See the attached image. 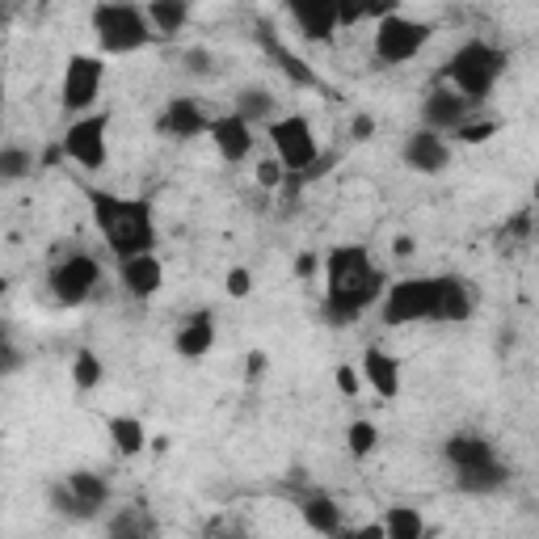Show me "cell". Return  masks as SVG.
<instances>
[{
	"mask_svg": "<svg viewBox=\"0 0 539 539\" xmlns=\"http://www.w3.org/2000/svg\"><path fill=\"white\" fill-rule=\"evenodd\" d=\"M363 379L371 384L375 396H384V401H396V396H401V363H396L388 350L367 346V354H363Z\"/></svg>",
	"mask_w": 539,
	"mask_h": 539,
	"instance_id": "obj_18",
	"label": "cell"
},
{
	"mask_svg": "<svg viewBox=\"0 0 539 539\" xmlns=\"http://www.w3.org/2000/svg\"><path fill=\"white\" fill-rule=\"evenodd\" d=\"M106 131H110V114H85L76 118V123L68 127L64 144H59V152L68 156V161H76L81 169H106Z\"/></svg>",
	"mask_w": 539,
	"mask_h": 539,
	"instance_id": "obj_8",
	"label": "cell"
},
{
	"mask_svg": "<svg viewBox=\"0 0 539 539\" xmlns=\"http://www.w3.org/2000/svg\"><path fill=\"white\" fill-rule=\"evenodd\" d=\"M342 539H384V527L371 523V527H358V531H350V535H342Z\"/></svg>",
	"mask_w": 539,
	"mask_h": 539,
	"instance_id": "obj_46",
	"label": "cell"
},
{
	"mask_svg": "<svg viewBox=\"0 0 539 539\" xmlns=\"http://www.w3.org/2000/svg\"><path fill=\"white\" fill-rule=\"evenodd\" d=\"M152 34H177L186 22H190V5L186 0H152V5L144 9Z\"/></svg>",
	"mask_w": 539,
	"mask_h": 539,
	"instance_id": "obj_24",
	"label": "cell"
},
{
	"mask_svg": "<svg viewBox=\"0 0 539 539\" xmlns=\"http://www.w3.org/2000/svg\"><path fill=\"white\" fill-rule=\"evenodd\" d=\"M299 514H304V523L316 531V535H333V539H342V506L333 502V497L325 493H308V497H299Z\"/></svg>",
	"mask_w": 539,
	"mask_h": 539,
	"instance_id": "obj_20",
	"label": "cell"
},
{
	"mask_svg": "<svg viewBox=\"0 0 539 539\" xmlns=\"http://www.w3.org/2000/svg\"><path fill=\"white\" fill-rule=\"evenodd\" d=\"M34 173L30 148H0V182H22Z\"/></svg>",
	"mask_w": 539,
	"mask_h": 539,
	"instance_id": "obj_31",
	"label": "cell"
},
{
	"mask_svg": "<svg viewBox=\"0 0 539 539\" xmlns=\"http://www.w3.org/2000/svg\"><path fill=\"white\" fill-rule=\"evenodd\" d=\"M51 506H55V514L72 518V523H89V518H97L89 506H81V502H76V497L68 493V485H55V489H51Z\"/></svg>",
	"mask_w": 539,
	"mask_h": 539,
	"instance_id": "obj_32",
	"label": "cell"
},
{
	"mask_svg": "<svg viewBox=\"0 0 539 539\" xmlns=\"http://www.w3.org/2000/svg\"><path fill=\"white\" fill-rule=\"evenodd\" d=\"M266 367H270V358H266V350H253L249 358H245V375H249V384H257V379L266 375Z\"/></svg>",
	"mask_w": 539,
	"mask_h": 539,
	"instance_id": "obj_40",
	"label": "cell"
},
{
	"mask_svg": "<svg viewBox=\"0 0 539 539\" xmlns=\"http://www.w3.org/2000/svg\"><path fill=\"white\" fill-rule=\"evenodd\" d=\"M375 443H379V430L371 422H354L350 434H346V447H350L354 459H367L375 451Z\"/></svg>",
	"mask_w": 539,
	"mask_h": 539,
	"instance_id": "obj_34",
	"label": "cell"
},
{
	"mask_svg": "<svg viewBox=\"0 0 539 539\" xmlns=\"http://www.w3.org/2000/svg\"><path fill=\"white\" fill-rule=\"evenodd\" d=\"M257 38H262V47H266V51L278 59V64H283V72L291 76L295 85H308V89H316V85H321V81H316V72L304 64V59H295V55H291V51H287V47H283V43H278V38L270 34V30H262Z\"/></svg>",
	"mask_w": 539,
	"mask_h": 539,
	"instance_id": "obj_25",
	"label": "cell"
},
{
	"mask_svg": "<svg viewBox=\"0 0 539 539\" xmlns=\"http://www.w3.org/2000/svg\"><path fill=\"white\" fill-rule=\"evenodd\" d=\"M186 68H190L194 76H203V72H211V51H203V47H194V51L186 55Z\"/></svg>",
	"mask_w": 539,
	"mask_h": 539,
	"instance_id": "obj_41",
	"label": "cell"
},
{
	"mask_svg": "<svg viewBox=\"0 0 539 539\" xmlns=\"http://www.w3.org/2000/svg\"><path fill=\"white\" fill-rule=\"evenodd\" d=\"M287 13L295 17L308 43H329L337 30V0H295V5H287Z\"/></svg>",
	"mask_w": 539,
	"mask_h": 539,
	"instance_id": "obj_12",
	"label": "cell"
},
{
	"mask_svg": "<svg viewBox=\"0 0 539 539\" xmlns=\"http://www.w3.org/2000/svg\"><path fill=\"white\" fill-rule=\"evenodd\" d=\"M156 127H161L165 135H173V139H194V135H203L211 127V118L203 114V106H198L194 97H173Z\"/></svg>",
	"mask_w": 539,
	"mask_h": 539,
	"instance_id": "obj_17",
	"label": "cell"
},
{
	"mask_svg": "<svg viewBox=\"0 0 539 539\" xmlns=\"http://www.w3.org/2000/svg\"><path fill=\"white\" fill-rule=\"evenodd\" d=\"M106 535H110V539H152V518H148L144 510H139V506L118 510V514L110 518Z\"/></svg>",
	"mask_w": 539,
	"mask_h": 539,
	"instance_id": "obj_28",
	"label": "cell"
},
{
	"mask_svg": "<svg viewBox=\"0 0 539 539\" xmlns=\"http://www.w3.org/2000/svg\"><path fill=\"white\" fill-rule=\"evenodd\" d=\"M89 203H93L97 228H102L106 245L118 262L156 249V224H152V207L144 198H118L106 190H89Z\"/></svg>",
	"mask_w": 539,
	"mask_h": 539,
	"instance_id": "obj_2",
	"label": "cell"
},
{
	"mask_svg": "<svg viewBox=\"0 0 539 539\" xmlns=\"http://www.w3.org/2000/svg\"><path fill=\"white\" fill-rule=\"evenodd\" d=\"M379 527H384V539H426V523L413 506H392Z\"/></svg>",
	"mask_w": 539,
	"mask_h": 539,
	"instance_id": "obj_26",
	"label": "cell"
},
{
	"mask_svg": "<svg viewBox=\"0 0 539 539\" xmlns=\"http://www.w3.org/2000/svg\"><path fill=\"white\" fill-rule=\"evenodd\" d=\"M97 283H102V266H97L89 253H72L51 270V295L64 308H81L97 291Z\"/></svg>",
	"mask_w": 539,
	"mask_h": 539,
	"instance_id": "obj_9",
	"label": "cell"
},
{
	"mask_svg": "<svg viewBox=\"0 0 539 539\" xmlns=\"http://www.w3.org/2000/svg\"><path fill=\"white\" fill-rule=\"evenodd\" d=\"M506 481H510V472H506L502 464H497V459H493V464H481V468L455 472V485H459V493H476V497H481V493H497V489H502Z\"/></svg>",
	"mask_w": 539,
	"mask_h": 539,
	"instance_id": "obj_23",
	"label": "cell"
},
{
	"mask_svg": "<svg viewBox=\"0 0 539 539\" xmlns=\"http://www.w3.org/2000/svg\"><path fill=\"white\" fill-rule=\"evenodd\" d=\"M379 316L388 329L434 321V278H401L379 295Z\"/></svg>",
	"mask_w": 539,
	"mask_h": 539,
	"instance_id": "obj_5",
	"label": "cell"
},
{
	"mask_svg": "<svg viewBox=\"0 0 539 539\" xmlns=\"http://www.w3.org/2000/svg\"><path fill=\"white\" fill-rule=\"evenodd\" d=\"M337 388H342L346 396L358 392V375H354V367H337Z\"/></svg>",
	"mask_w": 539,
	"mask_h": 539,
	"instance_id": "obj_44",
	"label": "cell"
},
{
	"mask_svg": "<svg viewBox=\"0 0 539 539\" xmlns=\"http://www.w3.org/2000/svg\"><path fill=\"white\" fill-rule=\"evenodd\" d=\"M118 278H123L127 295L148 299V295L161 291L165 266H161V257H156V253H139V257H127V262H118Z\"/></svg>",
	"mask_w": 539,
	"mask_h": 539,
	"instance_id": "obj_16",
	"label": "cell"
},
{
	"mask_svg": "<svg viewBox=\"0 0 539 539\" xmlns=\"http://www.w3.org/2000/svg\"><path fill=\"white\" fill-rule=\"evenodd\" d=\"M102 76H106V64L97 55H68L64 89H59V97H64V110L85 114L97 102V93H102Z\"/></svg>",
	"mask_w": 539,
	"mask_h": 539,
	"instance_id": "obj_10",
	"label": "cell"
},
{
	"mask_svg": "<svg viewBox=\"0 0 539 539\" xmlns=\"http://www.w3.org/2000/svg\"><path fill=\"white\" fill-rule=\"evenodd\" d=\"M270 110H274V97H270V89H241L236 93V118L241 123H257V118H270Z\"/></svg>",
	"mask_w": 539,
	"mask_h": 539,
	"instance_id": "obj_30",
	"label": "cell"
},
{
	"mask_svg": "<svg viewBox=\"0 0 539 539\" xmlns=\"http://www.w3.org/2000/svg\"><path fill=\"white\" fill-rule=\"evenodd\" d=\"M502 68H506V55L497 51V47H489L485 38H472V43H464V47L451 55L447 76H451L455 93L464 97L468 106H476V102H485V97L493 93Z\"/></svg>",
	"mask_w": 539,
	"mask_h": 539,
	"instance_id": "obj_3",
	"label": "cell"
},
{
	"mask_svg": "<svg viewBox=\"0 0 539 539\" xmlns=\"http://www.w3.org/2000/svg\"><path fill=\"white\" fill-rule=\"evenodd\" d=\"M224 291H228L232 299H245V295L253 291V274H249L245 266H236V270H228V278H224Z\"/></svg>",
	"mask_w": 539,
	"mask_h": 539,
	"instance_id": "obj_37",
	"label": "cell"
},
{
	"mask_svg": "<svg viewBox=\"0 0 539 539\" xmlns=\"http://www.w3.org/2000/svg\"><path fill=\"white\" fill-rule=\"evenodd\" d=\"M468 114H472V106H468L455 89H438V93H430V97H426V106H422L426 131H434V135L459 131V127L468 123Z\"/></svg>",
	"mask_w": 539,
	"mask_h": 539,
	"instance_id": "obj_13",
	"label": "cell"
},
{
	"mask_svg": "<svg viewBox=\"0 0 539 539\" xmlns=\"http://www.w3.org/2000/svg\"><path fill=\"white\" fill-rule=\"evenodd\" d=\"M392 253H396V257H413V236H396Z\"/></svg>",
	"mask_w": 539,
	"mask_h": 539,
	"instance_id": "obj_47",
	"label": "cell"
},
{
	"mask_svg": "<svg viewBox=\"0 0 539 539\" xmlns=\"http://www.w3.org/2000/svg\"><path fill=\"white\" fill-rule=\"evenodd\" d=\"M0 451H5V438H0Z\"/></svg>",
	"mask_w": 539,
	"mask_h": 539,
	"instance_id": "obj_49",
	"label": "cell"
},
{
	"mask_svg": "<svg viewBox=\"0 0 539 539\" xmlns=\"http://www.w3.org/2000/svg\"><path fill=\"white\" fill-rule=\"evenodd\" d=\"M93 34L106 55H127L152 43V26L139 5H97L93 9Z\"/></svg>",
	"mask_w": 539,
	"mask_h": 539,
	"instance_id": "obj_4",
	"label": "cell"
},
{
	"mask_svg": "<svg viewBox=\"0 0 539 539\" xmlns=\"http://www.w3.org/2000/svg\"><path fill=\"white\" fill-rule=\"evenodd\" d=\"M493 135H497V123H489V118H481V123H464L455 131L459 144H485V139H493Z\"/></svg>",
	"mask_w": 539,
	"mask_h": 539,
	"instance_id": "obj_36",
	"label": "cell"
},
{
	"mask_svg": "<svg viewBox=\"0 0 539 539\" xmlns=\"http://www.w3.org/2000/svg\"><path fill=\"white\" fill-rule=\"evenodd\" d=\"M443 455H447V464H451L455 472L481 468V464H493V459H497L493 443H489V438H481V434H455V438H447Z\"/></svg>",
	"mask_w": 539,
	"mask_h": 539,
	"instance_id": "obj_19",
	"label": "cell"
},
{
	"mask_svg": "<svg viewBox=\"0 0 539 539\" xmlns=\"http://www.w3.org/2000/svg\"><path fill=\"white\" fill-rule=\"evenodd\" d=\"M287 182V169L278 165V161H262L257 165V186H266V190H278Z\"/></svg>",
	"mask_w": 539,
	"mask_h": 539,
	"instance_id": "obj_38",
	"label": "cell"
},
{
	"mask_svg": "<svg viewBox=\"0 0 539 539\" xmlns=\"http://www.w3.org/2000/svg\"><path fill=\"white\" fill-rule=\"evenodd\" d=\"M203 539H249V531H245V523H241V518H232V514H219V518H211V523H207Z\"/></svg>",
	"mask_w": 539,
	"mask_h": 539,
	"instance_id": "obj_35",
	"label": "cell"
},
{
	"mask_svg": "<svg viewBox=\"0 0 539 539\" xmlns=\"http://www.w3.org/2000/svg\"><path fill=\"white\" fill-rule=\"evenodd\" d=\"M64 485H68V493L76 497V502L89 506L93 514H102V506L110 502V485H106L97 472H68Z\"/></svg>",
	"mask_w": 539,
	"mask_h": 539,
	"instance_id": "obj_22",
	"label": "cell"
},
{
	"mask_svg": "<svg viewBox=\"0 0 539 539\" xmlns=\"http://www.w3.org/2000/svg\"><path fill=\"white\" fill-rule=\"evenodd\" d=\"M207 135L215 139V152L224 156L228 165H241L245 156L253 152V131H249V123H241L236 114H224V118H211V127H207Z\"/></svg>",
	"mask_w": 539,
	"mask_h": 539,
	"instance_id": "obj_15",
	"label": "cell"
},
{
	"mask_svg": "<svg viewBox=\"0 0 539 539\" xmlns=\"http://www.w3.org/2000/svg\"><path fill=\"white\" fill-rule=\"evenodd\" d=\"M325 325L346 329L363 316L367 304H379L384 295V274L371 266V253L363 245H342L325 257Z\"/></svg>",
	"mask_w": 539,
	"mask_h": 539,
	"instance_id": "obj_1",
	"label": "cell"
},
{
	"mask_svg": "<svg viewBox=\"0 0 539 539\" xmlns=\"http://www.w3.org/2000/svg\"><path fill=\"white\" fill-rule=\"evenodd\" d=\"M426 43H430V26L417 22V17L392 13L375 26V59L379 64H409V59L422 55Z\"/></svg>",
	"mask_w": 539,
	"mask_h": 539,
	"instance_id": "obj_7",
	"label": "cell"
},
{
	"mask_svg": "<svg viewBox=\"0 0 539 539\" xmlns=\"http://www.w3.org/2000/svg\"><path fill=\"white\" fill-rule=\"evenodd\" d=\"M472 312H476V291L464 278H455V274L434 278V321L464 325V321H472Z\"/></svg>",
	"mask_w": 539,
	"mask_h": 539,
	"instance_id": "obj_11",
	"label": "cell"
},
{
	"mask_svg": "<svg viewBox=\"0 0 539 539\" xmlns=\"http://www.w3.org/2000/svg\"><path fill=\"white\" fill-rule=\"evenodd\" d=\"M350 135H354V139H371V135H375V118H371V114H354Z\"/></svg>",
	"mask_w": 539,
	"mask_h": 539,
	"instance_id": "obj_43",
	"label": "cell"
},
{
	"mask_svg": "<svg viewBox=\"0 0 539 539\" xmlns=\"http://www.w3.org/2000/svg\"><path fill=\"white\" fill-rule=\"evenodd\" d=\"M405 165L417 169V173H443L451 165V148H447V139L443 135H434V131H413L405 139Z\"/></svg>",
	"mask_w": 539,
	"mask_h": 539,
	"instance_id": "obj_14",
	"label": "cell"
},
{
	"mask_svg": "<svg viewBox=\"0 0 539 539\" xmlns=\"http://www.w3.org/2000/svg\"><path fill=\"white\" fill-rule=\"evenodd\" d=\"M363 22V5H346V0H337V26H354Z\"/></svg>",
	"mask_w": 539,
	"mask_h": 539,
	"instance_id": "obj_42",
	"label": "cell"
},
{
	"mask_svg": "<svg viewBox=\"0 0 539 539\" xmlns=\"http://www.w3.org/2000/svg\"><path fill=\"white\" fill-rule=\"evenodd\" d=\"M270 144H274V161L283 165L291 177L308 173L312 161L321 156V144L312 135V123L304 114H291V118H274L270 123Z\"/></svg>",
	"mask_w": 539,
	"mask_h": 539,
	"instance_id": "obj_6",
	"label": "cell"
},
{
	"mask_svg": "<svg viewBox=\"0 0 539 539\" xmlns=\"http://www.w3.org/2000/svg\"><path fill=\"white\" fill-rule=\"evenodd\" d=\"M0 26H9V13L5 9H0Z\"/></svg>",
	"mask_w": 539,
	"mask_h": 539,
	"instance_id": "obj_48",
	"label": "cell"
},
{
	"mask_svg": "<svg viewBox=\"0 0 539 539\" xmlns=\"http://www.w3.org/2000/svg\"><path fill=\"white\" fill-rule=\"evenodd\" d=\"M22 363H26V354H22V346L13 342V325L0 321V375L22 371Z\"/></svg>",
	"mask_w": 539,
	"mask_h": 539,
	"instance_id": "obj_33",
	"label": "cell"
},
{
	"mask_svg": "<svg viewBox=\"0 0 539 539\" xmlns=\"http://www.w3.org/2000/svg\"><path fill=\"white\" fill-rule=\"evenodd\" d=\"M506 232H518V236H527L531 232V211H518L510 224H506Z\"/></svg>",
	"mask_w": 539,
	"mask_h": 539,
	"instance_id": "obj_45",
	"label": "cell"
},
{
	"mask_svg": "<svg viewBox=\"0 0 539 539\" xmlns=\"http://www.w3.org/2000/svg\"><path fill=\"white\" fill-rule=\"evenodd\" d=\"M316 274H321V257H316V253H299L295 257V278H304V283H308V278H316Z\"/></svg>",
	"mask_w": 539,
	"mask_h": 539,
	"instance_id": "obj_39",
	"label": "cell"
},
{
	"mask_svg": "<svg viewBox=\"0 0 539 539\" xmlns=\"http://www.w3.org/2000/svg\"><path fill=\"white\" fill-rule=\"evenodd\" d=\"M173 346H177L182 358H203L215 346V316L211 312H194L190 321L182 325V333H177Z\"/></svg>",
	"mask_w": 539,
	"mask_h": 539,
	"instance_id": "obj_21",
	"label": "cell"
},
{
	"mask_svg": "<svg viewBox=\"0 0 539 539\" xmlns=\"http://www.w3.org/2000/svg\"><path fill=\"white\" fill-rule=\"evenodd\" d=\"M102 379H106L102 358H97L93 350H76V358H72V384L81 392H93V388H102Z\"/></svg>",
	"mask_w": 539,
	"mask_h": 539,
	"instance_id": "obj_29",
	"label": "cell"
},
{
	"mask_svg": "<svg viewBox=\"0 0 539 539\" xmlns=\"http://www.w3.org/2000/svg\"><path fill=\"white\" fill-rule=\"evenodd\" d=\"M110 438H114V451L118 455H139L148 447V434L139 426V417H110Z\"/></svg>",
	"mask_w": 539,
	"mask_h": 539,
	"instance_id": "obj_27",
	"label": "cell"
}]
</instances>
